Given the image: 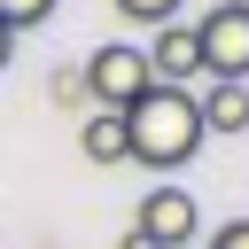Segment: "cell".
Instances as JSON below:
<instances>
[{
	"label": "cell",
	"instance_id": "cell-1",
	"mask_svg": "<svg viewBox=\"0 0 249 249\" xmlns=\"http://www.w3.org/2000/svg\"><path fill=\"white\" fill-rule=\"evenodd\" d=\"M124 140H132V163L148 171H179L202 156V117H195V93L187 86H148L132 109H124Z\"/></svg>",
	"mask_w": 249,
	"mask_h": 249
},
{
	"label": "cell",
	"instance_id": "cell-2",
	"mask_svg": "<svg viewBox=\"0 0 249 249\" xmlns=\"http://www.w3.org/2000/svg\"><path fill=\"white\" fill-rule=\"evenodd\" d=\"M78 86H86V101H93V109H117V117H124V109H132L156 78H148V54H140V47L109 39V47H93V54H86Z\"/></svg>",
	"mask_w": 249,
	"mask_h": 249
},
{
	"label": "cell",
	"instance_id": "cell-3",
	"mask_svg": "<svg viewBox=\"0 0 249 249\" xmlns=\"http://www.w3.org/2000/svg\"><path fill=\"white\" fill-rule=\"evenodd\" d=\"M195 54H202V78L249 86V0H218L195 23Z\"/></svg>",
	"mask_w": 249,
	"mask_h": 249
},
{
	"label": "cell",
	"instance_id": "cell-4",
	"mask_svg": "<svg viewBox=\"0 0 249 249\" xmlns=\"http://www.w3.org/2000/svg\"><path fill=\"white\" fill-rule=\"evenodd\" d=\"M195 226H202V218H195V195H187V187H148L132 233H140L148 249H195Z\"/></svg>",
	"mask_w": 249,
	"mask_h": 249
},
{
	"label": "cell",
	"instance_id": "cell-5",
	"mask_svg": "<svg viewBox=\"0 0 249 249\" xmlns=\"http://www.w3.org/2000/svg\"><path fill=\"white\" fill-rule=\"evenodd\" d=\"M140 54H148V78H156V86H187V78L202 70V54H195V23H163Z\"/></svg>",
	"mask_w": 249,
	"mask_h": 249
},
{
	"label": "cell",
	"instance_id": "cell-6",
	"mask_svg": "<svg viewBox=\"0 0 249 249\" xmlns=\"http://www.w3.org/2000/svg\"><path fill=\"white\" fill-rule=\"evenodd\" d=\"M195 117H202V132H249V86L210 78V93L195 101Z\"/></svg>",
	"mask_w": 249,
	"mask_h": 249
},
{
	"label": "cell",
	"instance_id": "cell-7",
	"mask_svg": "<svg viewBox=\"0 0 249 249\" xmlns=\"http://www.w3.org/2000/svg\"><path fill=\"white\" fill-rule=\"evenodd\" d=\"M78 148H86V163H124V156H132L124 117H117V109H93V117L78 124Z\"/></svg>",
	"mask_w": 249,
	"mask_h": 249
},
{
	"label": "cell",
	"instance_id": "cell-8",
	"mask_svg": "<svg viewBox=\"0 0 249 249\" xmlns=\"http://www.w3.org/2000/svg\"><path fill=\"white\" fill-rule=\"evenodd\" d=\"M109 8H117V16H132V23H156V31H163V23H179V0H109Z\"/></svg>",
	"mask_w": 249,
	"mask_h": 249
},
{
	"label": "cell",
	"instance_id": "cell-9",
	"mask_svg": "<svg viewBox=\"0 0 249 249\" xmlns=\"http://www.w3.org/2000/svg\"><path fill=\"white\" fill-rule=\"evenodd\" d=\"M47 16H54V0H0V23H8L16 39H23L31 23H47Z\"/></svg>",
	"mask_w": 249,
	"mask_h": 249
},
{
	"label": "cell",
	"instance_id": "cell-10",
	"mask_svg": "<svg viewBox=\"0 0 249 249\" xmlns=\"http://www.w3.org/2000/svg\"><path fill=\"white\" fill-rule=\"evenodd\" d=\"M210 249H249V218H226V226L210 233Z\"/></svg>",
	"mask_w": 249,
	"mask_h": 249
},
{
	"label": "cell",
	"instance_id": "cell-11",
	"mask_svg": "<svg viewBox=\"0 0 249 249\" xmlns=\"http://www.w3.org/2000/svg\"><path fill=\"white\" fill-rule=\"evenodd\" d=\"M8 62H16V31L0 23V70H8Z\"/></svg>",
	"mask_w": 249,
	"mask_h": 249
}]
</instances>
